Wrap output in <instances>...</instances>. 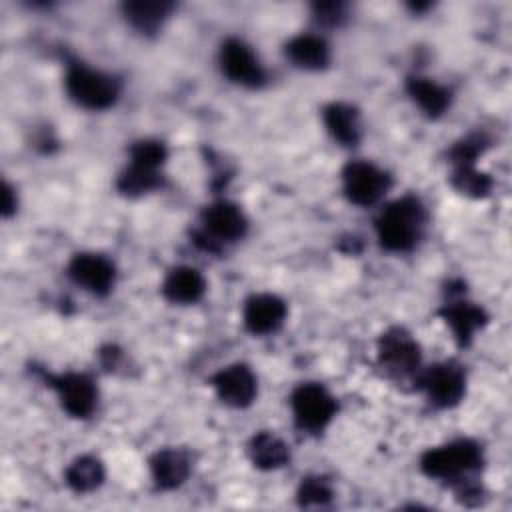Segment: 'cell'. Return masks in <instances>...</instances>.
I'll return each mask as SVG.
<instances>
[{"mask_svg":"<svg viewBox=\"0 0 512 512\" xmlns=\"http://www.w3.org/2000/svg\"><path fill=\"white\" fill-rule=\"evenodd\" d=\"M482 466V450L472 440H454L424 452L420 468L428 478L442 480L458 490V496L470 498L480 492L474 474Z\"/></svg>","mask_w":512,"mask_h":512,"instance_id":"cell-1","label":"cell"},{"mask_svg":"<svg viewBox=\"0 0 512 512\" xmlns=\"http://www.w3.org/2000/svg\"><path fill=\"white\" fill-rule=\"evenodd\" d=\"M426 224L424 206L414 196L390 202L376 220L380 244L390 252H408L422 238Z\"/></svg>","mask_w":512,"mask_h":512,"instance_id":"cell-2","label":"cell"},{"mask_svg":"<svg viewBox=\"0 0 512 512\" xmlns=\"http://www.w3.org/2000/svg\"><path fill=\"white\" fill-rule=\"evenodd\" d=\"M66 92L82 108L104 110L118 98V82L114 76L94 70L86 64H72L66 72Z\"/></svg>","mask_w":512,"mask_h":512,"instance_id":"cell-3","label":"cell"},{"mask_svg":"<svg viewBox=\"0 0 512 512\" xmlns=\"http://www.w3.org/2000/svg\"><path fill=\"white\" fill-rule=\"evenodd\" d=\"M296 424L306 432H322L336 416L334 396L320 384H300L290 398Z\"/></svg>","mask_w":512,"mask_h":512,"instance_id":"cell-4","label":"cell"},{"mask_svg":"<svg viewBox=\"0 0 512 512\" xmlns=\"http://www.w3.org/2000/svg\"><path fill=\"white\" fill-rule=\"evenodd\" d=\"M246 218L242 210L226 200L210 204L202 214V230L196 234V242L206 250H216L224 242H236L246 232Z\"/></svg>","mask_w":512,"mask_h":512,"instance_id":"cell-5","label":"cell"},{"mask_svg":"<svg viewBox=\"0 0 512 512\" xmlns=\"http://www.w3.org/2000/svg\"><path fill=\"white\" fill-rule=\"evenodd\" d=\"M378 364L392 378H406L420 368V346L402 328H392L378 342Z\"/></svg>","mask_w":512,"mask_h":512,"instance_id":"cell-6","label":"cell"},{"mask_svg":"<svg viewBox=\"0 0 512 512\" xmlns=\"http://www.w3.org/2000/svg\"><path fill=\"white\" fill-rule=\"evenodd\" d=\"M418 384L426 398L438 408L456 406L466 394L464 370L454 362H440L418 374Z\"/></svg>","mask_w":512,"mask_h":512,"instance_id":"cell-7","label":"cell"},{"mask_svg":"<svg viewBox=\"0 0 512 512\" xmlns=\"http://www.w3.org/2000/svg\"><path fill=\"white\" fill-rule=\"evenodd\" d=\"M346 198L358 206L376 204L390 188V176L372 162H350L342 172Z\"/></svg>","mask_w":512,"mask_h":512,"instance_id":"cell-8","label":"cell"},{"mask_svg":"<svg viewBox=\"0 0 512 512\" xmlns=\"http://www.w3.org/2000/svg\"><path fill=\"white\" fill-rule=\"evenodd\" d=\"M220 68L236 84L246 88H258L266 80V72L250 50V46L238 38H228L220 46Z\"/></svg>","mask_w":512,"mask_h":512,"instance_id":"cell-9","label":"cell"},{"mask_svg":"<svg viewBox=\"0 0 512 512\" xmlns=\"http://www.w3.org/2000/svg\"><path fill=\"white\" fill-rule=\"evenodd\" d=\"M48 384L56 390L62 408L74 418H88L98 402V390L90 376L78 372H64L50 376Z\"/></svg>","mask_w":512,"mask_h":512,"instance_id":"cell-10","label":"cell"},{"mask_svg":"<svg viewBox=\"0 0 512 512\" xmlns=\"http://www.w3.org/2000/svg\"><path fill=\"white\" fill-rule=\"evenodd\" d=\"M68 276L86 292L92 294H108L114 286L116 268L114 264L96 252H82L76 254L68 264Z\"/></svg>","mask_w":512,"mask_h":512,"instance_id":"cell-11","label":"cell"},{"mask_svg":"<svg viewBox=\"0 0 512 512\" xmlns=\"http://www.w3.org/2000/svg\"><path fill=\"white\" fill-rule=\"evenodd\" d=\"M212 386L218 398L232 408H244L252 404L258 390L256 376L246 364H230L218 370L212 378Z\"/></svg>","mask_w":512,"mask_h":512,"instance_id":"cell-12","label":"cell"},{"mask_svg":"<svg viewBox=\"0 0 512 512\" xmlns=\"http://www.w3.org/2000/svg\"><path fill=\"white\" fill-rule=\"evenodd\" d=\"M244 326L252 334H270L276 332L286 318V304L274 294L260 292L246 300L244 304Z\"/></svg>","mask_w":512,"mask_h":512,"instance_id":"cell-13","label":"cell"},{"mask_svg":"<svg viewBox=\"0 0 512 512\" xmlns=\"http://www.w3.org/2000/svg\"><path fill=\"white\" fill-rule=\"evenodd\" d=\"M442 318L446 326L450 328L454 340L460 346H468L474 338V334L486 324L488 316L486 312L468 300H450L442 308Z\"/></svg>","mask_w":512,"mask_h":512,"instance_id":"cell-14","label":"cell"},{"mask_svg":"<svg viewBox=\"0 0 512 512\" xmlns=\"http://www.w3.org/2000/svg\"><path fill=\"white\" fill-rule=\"evenodd\" d=\"M162 292L174 304H194L204 296L206 280L192 266H176L166 274Z\"/></svg>","mask_w":512,"mask_h":512,"instance_id":"cell-15","label":"cell"},{"mask_svg":"<svg viewBox=\"0 0 512 512\" xmlns=\"http://www.w3.org/2000/svg\"><path fill=\"white\" fill-rule=\"evenodd\" d=\"M150 474L160 490L178 488L190 474V460L176 448L158 450L150 460Z\"/></svg>","mask_w":512,"mask_h":512,"instance_id":"cell-16","label":"cell"},{"mask_svg":"<svg viewBox=\"0 0 512 512\" xmlns=\"http://www.w3.org/2000/svg\"><path fill=\"white\" fill-rule=\"evenodd\" d=\"M286 56L302 70H322L330 62V48L322 36L298 34L286 44Z\"/></svg>","mask_w":512,"mask_h":512,"instance_id":"cell-17","label":"cell"},{"mask_svg":"<svg viewBox=\"0 0 512 512\" xmlns=\"http://www.w3.org/2000/svg\"><path fill=\"white\" fill-rule=\"evenodd\" d=\"M324 126L342 146H354L360 140L358 110L346 102H332L322 112Z\"/></svg>","mask_w":512,"mask_h":512,"instance_id":"cell-18","label":"cell"},{"mask_svg":"<svg viewBox=\"0 0 512 512\" xmlns=\"http://www.w3.org/2000/svg\"><path fill=\"white\" fill-rule=\"evenodd\" d=\"M406 90H408L410 98L414 100V104H418V108L424 114H428L430 118L444 114L450 106V92L442 84H438L430 78L412 76L406 82Z\"/></svg>","mask_w":512,"mask_h":512,"instance_id":"cell-19","label":"cell"},{"mask_svg":"<svg viewBox=\"0 0 512 512\" xmlns=\"http://www.w3.org/2000/svg\"><path fill=\"white\" fill-rule=\"evenodd\" d=\"M174 4L166 0H134L122 6L126 20L140 32H154L170 16Z\"/></svg>","mask_w":512,"mask_h":512,"instance_id":"cell-20","label":"cell"},{"mask_svg":"<svg viewBox=\"0 0 512 512\" xmlns=\"http://www.w3.org/2000/svg\"><path fill=\"white\" fill-rule=\"evenodd\" d=\"M248 454L250 460L256 468L262 470H276L282 468L290 454H288V446L284 444V440H280L276 434L272 432H260L250 440L248 446Z\"/></svg>","mask_w":512,"mask_h":512,"instance_id":"cell-21","label":"cell"},{"mask_svg":"<svg viewBox=\"0 0 512 512\" xmlns=\"http://www.w3.org/2000/svg\"><path fill=\"white\" fill-rule=\"evenodd\" d=\"M64 478L74 492H92L104 482V466L96 456H80L66 468Z\"/></svg>","mask_w":512,"mask_h":512,"instance_id":"cell-22","label":"cell"},{"mask_svg":"<svg viewBox=\"0 0 512 512\" xmlns=\"http://www.w3.org/2000/svg\"><path fill=\"white\" fill-rule=\"evenodd\" d=\"M160 182H162L160 170L128 164L126 170L118 176L116 186L126 196H140V194H146V192H152L154 188H158Z\"/></svg>","mask_w":512,"mask_h":512,"instance_id":"cell-23","label":"cell"},{"mask_svg":"<svg viewBox=\"0 0 512 512\" xmlns=\"http://www.w3.org/2000/svg\"><path fill=\"white\" fill-rule=\"evenodd\" d=\"M452 184L458 192L472 198H484L492 190V178L486 172L478 170L476 164L452 166Z\"/></svg>","mask_w":512,"mask_h":512,"instance_id":"cell-24","label":"cell"},{"mask_svg":"<svg viewBox=\"0 0 512 512\" xmlns=\"http://www.w3.org/2000/svg\"><path fill=\"white\" fill-rule=\"evenodd\" d=\"M166 156H168L166 146L158 140H152V138L138 140L130 148V164L144 166V168L160 170L166 162Z\"/></svg>","mask_w":512,"mask_h":512,"instance_id":"cell-25","label":"cell"},{"mask_svg":"<svg viewBox=\"0 0 512 512\" xmlns=\"http://www.w3.org/2000/svg\"><path fill=\"white\" fill-rule=\"evenodd\" d=\"M332 498L330 484L320 476H308L302 480L298 488V500L302 506L314 508V506H326Z\"/></svg>","mask_w":512,"mask_h":512,"instance_id":"cell-26","label":"cell"},{"mask_svg":"<svg viewBox=\"0 0 512 512\" xmlns=\"http://www.w3.org/2000/svg\"><path fill=\"white\" fill-rule=\"evenodd\" d=\"M314 16L324 26H336V24H340L346 18L344 16V4H340V2L316 4L314 6Z\"/></svg>","mask_w":512,"mask_h":512,"instance_id":"cell-27","label":"cell"},{"mask_svg":"<svg viewBox=\"0 0 512 512\" xmlns=\"http://www.w3.org/2000/svg\"><path fill=\"white\" fill-rule=\"evenodd\" d=\"M14 208H16L14 192H12V188L8 184H4V188H2V214L8 216V214L14 212Z\"/></svg>","mask_w":512,"mask_h":512,"instance_id":"cell-28","label":"cell"}]
</instances>
